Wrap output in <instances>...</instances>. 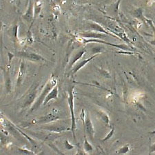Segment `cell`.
I'll list each match as a JSON object with an SVG mask.
<instances>
[{"mask_svg":"<svg viewBox=\"0 0 155 155\" xmlns=\"http://www.w3.org/2000/svg\"><path fill=\"white\" fill-rule=\"evenodd\" d=\"M57 81L54 77H51V78L48 80V81L46 82V84L44 87L43 90H42L39 97L37 99L36 101L35 102L34 104L32 106L31 111L30 112H32L36 110L37 109L39 108L42 104H44V101L45 99H46V97L49 94V92L52 91V88H53L55 86H57Z\"/></svg>","mask_w":155,"mask_h":155,"instance_id":"1","label":"cell"},{"mask_svg":"<svg viewBox=\"0 0 155 155\" xmlns=\"http://www.w3.org/2000/svg\"><path fill=\"white\" fill-rule=\"evenodd\" d=\"M68 103L70 107V112H71V130L73 134L74 140L76 141V135H75V130L77 128L76 125V118L75 114H74V87H71L68 91Z\"/></svg>","mask_w":155,"mask_h":155,"instance_id":"2","label":"cell"},{"mask_svg":"<svg viewBox=\"0 0 155 155\" xmlns=\"http://www.w3.org/2000/svg\"><path fill=\"white\" fill-rule=\"evenodd\" d=\"M60 119V116L58 110L52 109L51 112H50L46 115L40 117L35 121L36 124H51L52 122L58 121Z\"/></svg>","mask_w":155,"mask_h":155,"instance_id":"3","label":"cell"},{"mask_svg":"<svg viewBox=\"0 0 155 155\" xmlns=\"http://www.w3.org/2000/svg\"><path fill=\"white\" fill-rule=\"evenodd\" d=\"M16 56L21 57L24 59L29 60L33 62H39V61H46L43 57L39 54L34 53V52H28L25 51H20L16 53Z\"/></svg>","mask_w":155,"mask_h":155,"instance_id":"4","label":"cell"},{"mask_svg":"<svg viewBox=\"0 0 155 155\" xmlns=\"http://www.w3.org/2000/svg\"><path fill=\"white\" fill-rule=\"evenodd\" d=\"M41 129L51 132H54V133H61V132L70 130H71V127L60 124H47L42 127Z\"/></svg>","mask_w":155,"mask_h":155,"instance_id":"5","label":"cell"},{"mask_svg":"<svg viewBox=\"0 0 155 155\" xmlns=\"http://www.w3.org/2000/svg\"><path fill=\"white\" fill-rule=\"evenodd\" d=\"M82 123H83V126H84L85 133H86V135L88 136L92 140H93L95 131H94V127L93 124H92L91 117H89L88 114H87V116H86L85 121H82Z\"/></svg>","mask_w":155,"mask_h":155,"instance_id":"6","label":"cell"},{"mask_svg":"<svg viewBox=\"0 0 155 155\" xmlns=\"http://www.w3.org/2000/svg\"><path fill=\"white\" fill-rule=\"evenodd\" d=\"M37 96V87L35 88L31 91V92L27 95V97L25 99L23 106H22V108H26L31 106H32L35 101V99Z\"/></svg>","mask_w":155,"mask_h":155,"instance_id":"7","label":"cell"},{"mask_svg":"<svg viewBox=\"0 0 155 155\" xmlns=\"http://www.w3.org/2000/svg\"><path fill=\"white\" fill-rule=\"evenodd\" d=\"M35 5L33 4V2L32 1L30 2L29 3V6L27 8L26 12L23 15V18L26 21L27 23H31V24L33 23L34 21V15H35Z\"/></svg>","mask_w":155,"mask_h":155,"instance_id":"8","label":"cell"},{"mask_svg":"<svg viewBox=\"0 0 155 155\" xmlns=\"http://www.w3.org/2000/svg\"><path fill=\"white\" fill-rule=\"evenodd\" d=\"M82 38H83V37H82ZM83 39H84V38H83ZM89 42H94V43L104 44L109 45V46H112L116 47V48H120V49H121V50H125V51H131V48H130V47L127 46L126 45L113 44L108 43V42L104 41H103V40H99V39H88V40L84 39V43L86 44V43H89Z\"/></svg>","mask_w":155,"mask_h":155,"instance_id":"9","label":"cell"},{"mask_svg":"<svg viewBox=\"0 0 155 155\" xmlns=\"http://www.w3.org/2000/svg\"><path fill=\"white\" fill-rule=\"evenodd\" d=\"M79 35L83 38L87 39H104L106 37V35L101 32L92 31V32H84L79 34Z\"/></svg>","mask_w":155,"mask_h":155,"instance_id":"10","label":"cell"},{"mask_svg":"<svg viewBox=\"0 0 155 155\" xmlns=\"http://www.w3.org/2000/svg\"><path fill=\"white\" fill-rule=\"evenodd\" d=\"M97 55H98V54H93V55L90 57V58L87 59H84V60H83V61H81L79 62V63L76 64L75 66H74L73 67V68L72 69L71 74H74L75 73H77V72H78L80 69H81L82 68H83L84 66H86V65L87 63H89V62L91 61L94 58H95V57H96Z\"/></svg>","mask_w":155,"mask_h":155,"instance_id":"11","label":"cell"},{"mask_svg":"<svg viewBox=\"0 0 155 155\" xmlns=\"http://www.w3.org/2000/svg\"><path fill=\"white\" fill-rule=\"evenodd\" d=\"M25 73H26V66H25V63L24 61L21 62V64H20L18 75H17V84H16V87H19L20 85L21 84L22 81H23Z\"/></svg>","mask_w":155,"mask_h":155,"instance_id":"12","label":"cell"},{"mask_svg":"<svg viewBox=\"0 0 155 155\" xmlns=\"http://www.w3.org/2000/svg\"><path fill=\"white\" fill-rule=\"evenodd\" d=\"M86 50L85 48H82L81 50H79V51H77L76 53L72 57L71 61H70V64H69V68H72V67L74 66V65L77 63V61H79V59H81V57L84 55V54L86 53Z\"/></svg>","mask_w":155,"mask_h":155,"instance_id":"13","label":"cell"},{"mask_svg":"<svg viewBox=\"0 0 155 155\" xmlns=\"http://www.w3.org/2000/svg\"><path fill=\"white\" fill-rule=\"evenodd\" d=\"M58 94H59V89L57 86H54L53 88H52V91L49 92V94L47 95V97L45 99L44 101V105L46 106V105L50 101L53 99H57V97H58Z\"/></svg>","mask_w":155,"mask_h":155,"instance_id":"14","label":"cell"},{"mask_svg":"<svg viewBox=\"0 0 155 155\" xmlns=\"http://www.w3.org/2000/svg\"><path fill=\"white\" fill-rule=\"evenodd\" d=\"M88 27L92 30V31L99 32H101V33H104V34H106V35H110V36H112V37H117V36L111 34L110 32L107 31L106 30H105L103 28V27L101 26V25H99V24H97V23H91L88 25Z\"/></svg>","mask_w":155,"mask_h":155,"instance_id":"15","label":"cell"},{"mask_svg":"<svg viewBox=\"0 0 155 155\" xmlns=\"http://www.w3.org/2000/svg\"><path fill=\"white\" fill-rule=\"evenodd\" d=\"M97 114L101 119V121L106 125L107 127H110V117L106 112L102 110H99L97 111Z\"/></svg>","mask_w":155,"mask_h":155,"instance_id":"16","label":"cell"},{"mask_svg":"<svg viewBox=\"0 0 155 155\" xmlns=\"http://www.w3.org/2000/svg\"><path fill=\"white\" fill-rule=\"evenodd\" d=\"M84 150L85 152H87V153H90V152H92V151H93V147H92V145L89 143L88 141H87L86 133H85V134H84Z\"/></svg>","mask_w":155,"mask_h":155,"instance_id":"17","label":"cell"},{"mask_svg":"<svg viewBox=\"0 0 155 155\" xmlns=\"http://www.w3.org/2000/svg\"><path fill=\"white\" fill-rule=\"evenodd\" d=\"M130 150L129 145H125L123 147H120V148L117 150L116 152L117 154H126Z\"/></svg>","mask_w":155,"mask_h":155,"instance_id":"18","label":"cell"},{"mask_svg":"<svg viewBox=\"0 0 155 155\" xmlns=\"http://www.w3.org/2000/svg\"><path fill=\"white\" fill-rule=\"evenodd\" d=\"M114 127H112V128H111V130H110V131L108 132V134H107V135L103 139H102V141H107V140H108V139H110L111 137H112V135H113V134H114Z\"/></svg>","mask_w":155,"mask_h":155,"instance_id":"19","label":"cell"},{"mask_svg":"<svg viewBox=\"0 0 155 155\" xmlns=\"http://www.w3.org/2000/svg\"><path fill=\"white\" fill-rule=\"evenodd\" d=\"M64 143H65V147H66V148L67 150H71L73 149L74 146H72L71 143H69V141H68V140H66V141H65V142H64Z\"/></svg>","mask_w":155,"mask_h":155,"instance_id":"20","label":"cell"},{"mask_svg":"<svg viewBox=\"0 0 155 155\" xmlns=\"http://www.w3.org/2000/svg\"><path fill=\"white\" fill-rule=\"evenodd\" d=\"M100 72H101V74L103 75L104 77H106V78H110V74L107 71H104V70H101L100 71Z\"/></svg>","mask_w":155,"mask_h":155,"instance_id":"21","label":"cell"},{"mask_svg":"<svg viewBox=\"0 0 155 155\" xmlns=\"http://www.w3.org/2000/svg\"><path fill=\"white\" fill-rule=\"evenodd\" d=\"M19 150H20V152H21V154H34L33 152H31V151H30V150H24V149H21V148H18Z\"/></svg>","mask_w":155,"mask_h":155,"instance_id":"22","label":"cell"},{"mask_svg":"<svg viewBox=\"0 0 155 155\" xmlns=\"http://www.w3.org/2000/svg\"><path fill=\"white\" fill-rule=\"evenodd\" d=\"M155 152V142L152 145V146L150 147V151H149V154H152Z\"/></svg>","mask_w":155,"mask_h":155,"instance_id":"23","label":"cell"},{"mask_svg":"<svg viewBox=\"0 0 155 155\" xmlns=\"http://www.w3.org/2000/svg\"><path fill=\"white\" fill-rule=\"evenodd\" d=\"M151 134H155V130H154V131H152V132H150Z\"/></svg>","mask_w":155,"mask_h":155,"instance_id":"24","label":"cell"}]
</instances>
